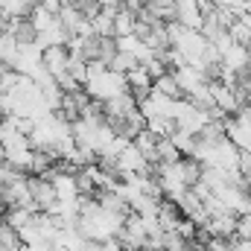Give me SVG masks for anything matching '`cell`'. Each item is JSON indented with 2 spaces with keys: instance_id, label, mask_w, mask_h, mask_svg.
<instances>
[{
  "instance_id": "6da1fadb",
  "label": "cell",
  "mask_w": 251,
  "mask_h": 251,
  "mask_svg": "<svg viewBox=\"0 0 251 251\" xmlns=\"http://www.w3.org/2000/svg\"><path fill=\"white\" fill-rule=\"evenodd\" d=\"M225 137L240 149V152H251V123H243L240 117H234V114H228L225 120Z\"/></svg>"
},
{
  "instance_id": "7a4b0ae2",
  "label": "cell",
  "mask_w": 251,
  "mask_h": 251,
  "mask_svg": "<svg viewBox=\"0 0 251 251\" xmlns=\"http://www.w3.org/2000/svg\"><path fill=\"white\" fill-rule=\"evenodd\" d=\"M234 228H237V213L216 210V213H210V219L204 225V234H210V237H234Z\"/></svg>"
},
{
  "instance_id": "3957f363",
  "label": "cell",
  "mask_w": 251,
  "mask_h": 251,
  "mask_svg": "<svg viewBox=\"0 0 251 251\" xmlns=\"http://www.w3.org/2000/svg\"><path fill=\"white\" fill-rule=\"evenodd\" d=\"M41 64H44V70L56 79V76H62L67 73V47H44V53H41Z\"/></svg>"
},
{
  "instance_id": "277c9868",
  "label": "cell",
  "mask_w": 251,
  "mask_h": 251,
  "mask_svg": "<svg viewBox=\"0 0 251 251\" xmlns=\"http://www.w3.org/2000/svg\"><path fill=\"white\" fill-rule=\"evenodd\" d=\"M134 24H137V15H134L131 9L120 6V9L114 12V38H120V35H131V32H134Z\"/></svg>"
},
{
  "instance_id": "5b68a950",
  "label": "cell",
  "mask_w": 251,
  "mask_h": 251,
  "mask_svg": "<svg viewBox=\"0 0 251 251\" xmlns=\"http://www.w3.org/2000/svg\"><path fill=\"white\" fill-rule=\"evenodd\" d=\"M152 88H155V91H161L164 97H173V100H178V97H181V88H178V82H176L173 70H167V73H161L158 79H152Z\"/></svg>"
},
{
  "instance_id": "8992f818",
  "label": "cell",
  "mask_w": 251,
  "mask_h": 251,
  "mask_svg": "<svg viewBox=\"0 0 251 251\" xmlns=\"http://www.w3.org/2000/svg\"><path fill=\"white\" fill-rule=\"evenodd\" d=\"M146 128H149L155 137H170V134L176 131V123H173V117H149V120H146Z\"/></svg>"
},
{
  "instance_id": "52a82bcc",
  "label": "cell",
  "mask_w": 251,
  "mask_h": 251,
  "mask_svg": "<svg viewBox=\"0 0 251 251\" xmlns=\"http://www.w3.org/2000/svg\"><path fill=\"white\" fill-rule=\"evenodd\" d=\"M178 149L170 137H158V164H167V161H178Z\"/></svg>"
},
{
  "instance_id": "ba28073f",
  "label": "cell",
  "mask_w": 251,
  "mask_h": 251,
  "mask_svg": "<svg viewBox=\"0 0 251 251\" xmlns=\"http://www.w3.org/2000/svg\"><path fill=\"white\" fill-rule=\"evenodd\" d=\"M234 237H251V213H243L237 216V228H234Z\"/></svg>"
},
{
  "instance_id": "9c48e42d",
  "label": "cell",
  "mask_w": 251,
  "mask_h": 251,
  "mask_svg": "<svg viewBox=\"0 0 251 251\" xmlns=\"http://www.w3.org/2000/svg\"><path fill=\"white\" fill-rule=\"evenodd\" d=\"M3 24H6V12H3V6H0V29H3Z\"/></svg>"
},
{
  "instance_id": "30bf717a",
  "label": "cell",
  "mask_w": 251,
  "mask_h": 251,
  "mask_svg": "<svg viewBox=\"0 0 251 251\" xmlns=\"http://www.w3.org/2000/svg\"><path fill=\"white\" fill-rule=\"evenodd\" d=\"M137 251H164V249H152V246H143V249H137Z\"/></svg>"
}]
</instances>
